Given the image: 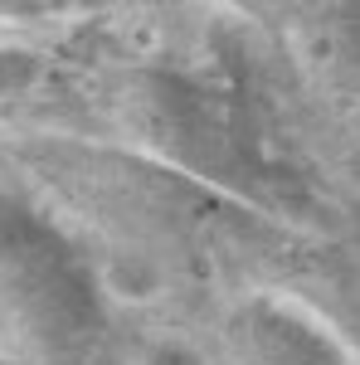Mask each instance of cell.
Instances as JSON below:
<instances>
[{"label":"cell","mask_w":360,"mask_h":365,"mask_svg":"<svg viewBox=\"0 0 360 365\" xmlns=\"http://www.w3.org/2000/svg\"><path fill=\"white\" fill-rule=\"evenodd\" d=\"M0 287L54 351H78L103 327V292L78 244L10 195H0Z\"/></svg>","instance_id":"1"},{"label":"cell","mask_w":360,"mask_h":365,"mask_svg":"<svg viewBox=\"0 0 360 365\" xmlns=\"http://www.w3.org/2000/svg\"><path fill=\"white\" fill-rule=\"evenodd\" d=\"M244 336L258 365H346L322 327H312L302 312L268 297L244 312Z\"/></svg>","instance_id":"2"},{"label":"cell","mask_w":360,"mask_h":365,"mask_svg":"<svg viewBox=\"0 0 360 365\" xmlns=\"http://www.w3.org/2000/svg\"><path fill=\"white\" fill-rule=\"evenodd\" d=\"M146 365H210L200 351H190V346H180V341H166V346H156L151 351V361Z\"/></svg>","instance_id":"3"},{"label":"cell","mask_w":360,"mask_h":365,"mask_svg":"<svg viewBox=\"0 0 360 365\" xmlns=\"http://www.w3.org/2000/svg\"><path fill=\"white\" fill-rule=\"evenodd\" d=\"M0 365H20V361H0Z\"/></svg>","instance_id":"4"}]
</instances>
